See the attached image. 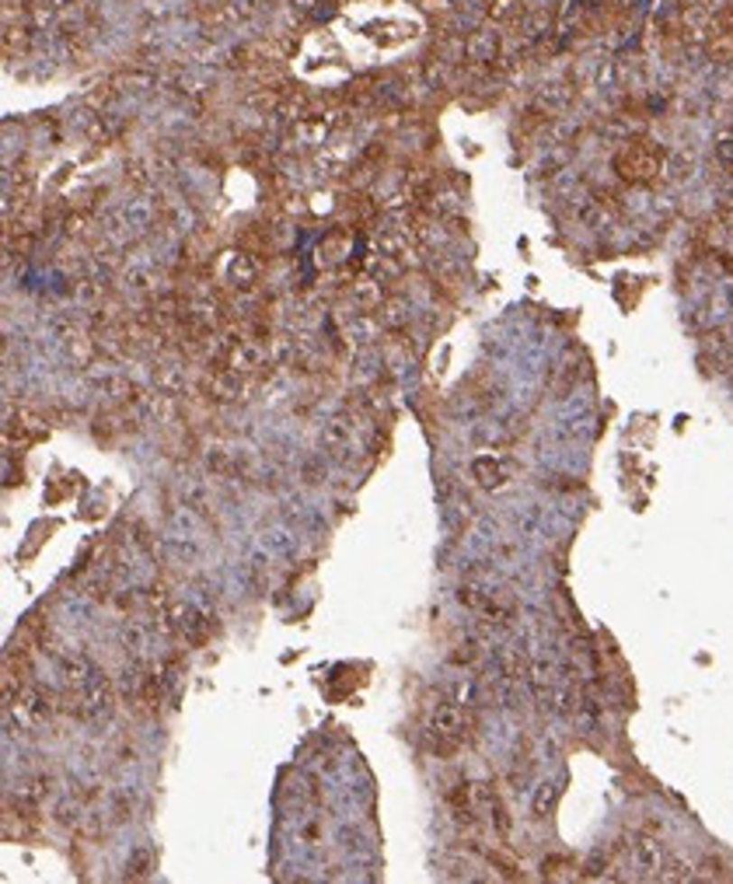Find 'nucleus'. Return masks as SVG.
<instances>
[{
	"instance_id": "14",
	"label": "nucleus",
	"mask_w": 733,
	"mask_h": 884,
	"mask_svg": "<svg viewBox=\"0 0 733 884\" xmlns=\"http://www.w3.org/2000/svg\"><path fill=\"white\" fill-rule=\"evenodd\" d=\"M231 4H235V11L241 18H255V14H262L269 7V0H231Z\"/></svg>"
},
{
	"instance_id": "6",
	"label": "nucleus",
	"mask_w": 733,
	"mask_h": 884,
	"mask_svg": "<svg viewBox=\"0 0 733 884\" xmlns=\"http://www.w3.org/2000/svg\"><path fill=\"white\" fill-rule=\"evenodd\" d=\"M632 857L639 863V870H646V874H656L660 867H663V846L650 839V835H643L636 846H632Z\"/></svg>"
},
{
	"instance_id": "2",
	"label": "nucleus",
	"mask_w": 733,
	"mask_h": 884,
	"mask_svg": "<svg viewBox=\"0 0 733 884\" xmlns=\"http://www.w3.org/2000/svg\"><path fill=\"white\" fill-rule=\"evenodd\" d=\"M471 727H475V717L465 710V703H444V706H437V710H433V721H430L433 738L444 741V749L461 745V741L471 734Z\"/></svg>"
},
{
	"instance_id": "3",
	"label": "nucleus",
	"mask_w": 733,
	"mask_h": 884,
	"mask_svg": "<svg viewBox=\"0 0 733 884\" xmlns=\"http://www.w3.org/2000/svg\"><path fill=\"white\" fill-rule=\"evenodd\" d=\"M706 35H709V53L716 56V60H723V63H733V0L723 11H716L709 18Z\"/></svg>"
},
{
	"instance_id": "7",
	"label": "nucleus",
	"mask_w": 733,
	"mask_h": 884,
	"mask_svg": "<svg viewBox=\"0 0 733 884\" xmlns=\"http://www.w3.org/2000/svg\"><path fill=\"white\" fill-rule=\"evenodd\" d=\"M496 50H499L496 32H475V35L465 39V56L475 60V63H489L496 56Z\"/></svg>"
},
{
	"instance_id": "9",
	"label": "nucleus",
	"mask_w": 733,
	"mask_h": 884,
	"mask_svg": "<svg viewBox=\"0 0 733 884\" xmlns=\"http://www.w3.org/2000/svg\"><path fill=\"white\" fill-rule=\"evenodd\" d=\"M32 32H35V28L28 25V22H14V25L7 22V25H4V53L7 56L25 53L28 46H32Z\"/></svg>"
},
{
	"instance_id": "17",
	"label": "nucleus",
	"mask_w": 733,
	"mask_h": 884,
	"mask_svg": "<svg viewBox=\"0 0 733 884\" xmlns=\"http://www.w3.org/2000/svg\"><path fill=\"white\" fill-rule=\"evenodd\" d=\"M50 4H56V7H70V4H84V0H50Z\"/></svg>"
},
{
	"instance_id": "12",
	"label": "nucleus",
	"mask_w": 733,
	"mask_h": 884,
	"mask_svg": "<svg viewBox=\"0 0 733 884\" xmlns=\"http://www.w3.org/2000/svg\"><path fill=\"white\" fill-rule=\"evenodd\" d=\"M126 284H130L133 291H140V294H147V291H154L157 276H154V273H151V269H130V273H126Z\"/></svg>"
},
{
	"instance_id": "5",
	"label": "nucleus",
	"mask_w": 733,
	"mask_h": 884,
	"mask_svg": "<svg viewBox=\"0 0 733 884\" xmlns=\"http://www.w3.org/2000/svg\"><path fill=\"white\" fill-rule=\"evenodd\" d=\"M227 276H231L235 287L252 291L255 280H259V263H255L248 252H231V256H227Z\"/></svg>"
},
{
	"instance_id": "16",
	"label": "nucleus",
	"mask_w": 733,
	"mask_h": 884,
	"mask_svg": "<svg viewBox=\"0 0 733 884\" xmlns=\"http://www.w3.org/2000/svg\"><path fill=\"white\" fill-rule=\"evenodd\" d=\"M719 154H723L727 164H733V140H723V144H719Z\"/></svg>"
},
{
	"instance_id": "10",
	"label": "nucleus",
	"mask_w": 733,
	"mask_h": 884,
	"mask_svg": "<svg viewBox=\"0 0 733 884\" xmlns=\"http://www.w3.org/2000/svg\"><path fill=\"white\" fill-rule=\"evenodd\" d=\"M489 18L499 22V25H517V22L524 18L521 0H493V4H489Z\"/></svg>"
},
{
	"instance_id": "4",
	"label": "nucleus",
	"mask_w": 733,
	"mask_h": 884,
	"mask_svg": "<svg viewBox=\"0 0 733 884\" xmlns=\"http://www.w3.org/2000/svg\"><path fill=\"white\" fill-rule=\"evenodd\" d=\"M265 360H269L265 343L252 340V336H241L235 347H231V353H227V364L235 371H259V368H265Z\"/></svg>"
},
{
	"instance_id": "15",
	"label": "nucleus",
	"mask_w": 733,
	"mask_h": 884,
	"mask_svg": "<svg viewBox=\"0 0 733 884\" xmlns=\"http://www.w3.org/2000/svg\"><path fill=\"white\" fill-rule=\"evenodd\" d=\"M552 801H555V786H542V794L534 797V814H545L552 807Z\"/></svg>"
},
{
	"instance_id": "13",
	"label": "nucleus",
	"mask_w": 733,
	"mask_h": 884,
	"mask_svg": "<svg viewBox=\"0 0 733 884\" xmlns=\"http://www.w3.org/2000/svg\"><path fill=\"white\" fill-rule=\"evenodd\" d=\"M475 472L482 476V482H486V486H499V479H503V472H499L496 461H486V458H482V461H475Z\"/></svg>"
},
{
	"instance_id": "1",
	"label": "nucleus",
	"mask_w": 733,
	"mask_h": 884,
	"mask_svg": "<svg viewBox=\"0 0 733 884\" xmlns=\"http://www.w3.org/2000/svg\"><path fill=\"white\" fill-rule=\"evenodd\" d=\"M615 168H618V175L626 182H636V186L654 182L660 175V168H663V151L656 147L654 140H632L615 154Z\"/></svg>"
},
{
	"instance_id": "11",
	"label": "nucleus",
	"mask_w": 733,
	"mask_h": 884,
	"mask_svg": "<svg viewBox=\"0 0 733 884\" xmlns=\"http://www.w3.org/2000/svg\"><path fill=\"white\" fill-rule=\"evenodd\" d=\"M702 349H706V357H712V364H719V371H727V364L733 360V347L723 336H709Z\"/></svg>"
},
{
	"instance_id": "8",
	"label": "nucleus",
	"mask_w": 733,
	"mask_h": 884,
	"mask_svg": "<svg viewBox=\"0 0 733 884\" xmlns=\"http://www.w3.org/2000/svg\"><path fill=\"white\" fill-rule=\"evenodd\" d=\"M349 297H353V304H357L360 312H377V308L385 304V291H381L377 280H357L353 291H349Z\"/></svg>"
}]
</instances>
